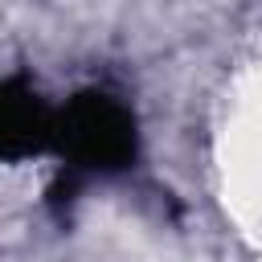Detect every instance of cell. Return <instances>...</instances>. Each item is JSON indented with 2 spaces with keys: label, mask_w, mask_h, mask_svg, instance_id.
Wrapping results in <instances>:
<instances>
[{
  "label": "cell",
  "mask_w": 262,
  "mask_h": 262,
  "mask_svg": "<svg viewBox=\"0 0 262 262\" xmlns=\"http://www.w3.org/2000/svg\"><path fill=\"white\" fill-rule=\"evenodd\" d=\"M53 147L78 172H123L135 160V119L102 90L74 94L53 123Z\"/></svg>",
  "instance_id": "obj_1"
},
{
  "label": "cell",
  "mask_w": 262,
  "mask_h": 262,
  "mask_svg": "<svg viewBox=\"0 0 262 262\" xmlns=\"http://www.w3.org/2000/svg\"><path fill=\"white\" fill-rule=\"evenodd\" d=\"M53 123L57 111L25 78L0 82V160H29L53 147Z\"/></svg>",
  "instance_id": "obj_2"
}]
</instances>
